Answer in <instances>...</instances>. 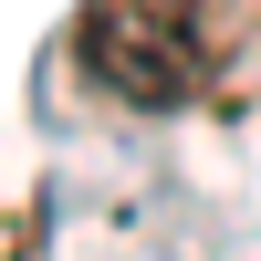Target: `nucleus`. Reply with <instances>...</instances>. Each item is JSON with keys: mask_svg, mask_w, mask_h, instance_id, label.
I'll list each match as a JSON object with an SVG mask.
<instances>
[{"mask_svg": "<svg viewBox=\"0 0 261 261\" xmlns=\"http://www.w3.org/2000/svg\"><path fill=\"white\" fill-rule=\"evenodd\" d=\"M73 63L115 105L167 115V105H188L209 84V0H84Z\"/></svg>", "mask_w": 261, "mask_h": 261, "instance_id": "1", "label": "nucleus"}, {"mask_svg": "<svg viewBox=\"0 0 261 261\" xmlns=\"http://www.w3.org/2000/svg\"><path fill=\"white\" fill-rule=\"evenodd\" d=\"M251 11H261V0H251Z\"/></svg>", "mask_w": 261, "mask_h": 261, "instance_id": "2", "label": "nucleus"}]
</instances>
